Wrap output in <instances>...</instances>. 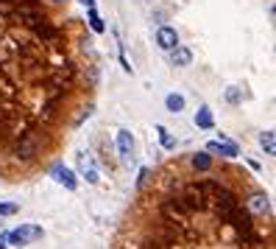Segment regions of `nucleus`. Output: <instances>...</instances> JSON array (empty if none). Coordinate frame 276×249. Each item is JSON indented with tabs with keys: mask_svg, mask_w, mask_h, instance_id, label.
Wrapping results in <instances>:
<instances>
[{
	"mask_svg": "<svg viewBox=\"0 0 276 249\" xmlns=\"http://www.w3.org/2000/svg\"><path fill=\"white\" fill-rule=\"evenodd\" d=\"M90 54L78 20L56 23L45 0H0V134L14 137V157L36 154L34 123L59 112L84 70L95 73Z\"/></svg>",
	"mask_w": 276,
	"mask_h": 249,
	"instance_id": "nucleus-1",
	"label": "nucleus"
},
{
	"mask_svg": "<svg viewBox=\"0 0 276 249\" xmlns=\"http://www.w3.org/2000/svg\"><path fill=\"white\" fill-rule=\"evenodd\" d=\"M45 232H42V227H36V224H20L17 230H12V232H6V243H12V246H28V243H34V241H39Z\"/></svg>",
	"mask_w": 276,
	"mask_h": 249,
	"instance_id": "nucleus-2",
	"label": "nucleus"
},
{
	"mask_svg": "<svg viewBox=\"0 0 276 249\" xmlns=\"http://www.w3.org/2000/svg\"><path fill=\"white\" fill-rule=\"evenodd\" d=\"M156 45H159L162 51H173L176 45H179V34H176V28L162 25V28L156 31Z\"/></svg>",
	"mask_w": 276,
	"mask_h": 249,
	"instance_id": "nucleus-3",
	"label": "nucleus"
},
{
	"mask_svg": "<svg viewBox=\"0 0 276 249\" xmlns=\"http://www.w3.org/2000/svg\"><path fill=\"white\" fill-rule=\"evenodd\" d=\"M246 210L248 213H257V216H265V213H270V199L265 193H251L248 196V202H246Z\"/></svg>",
	"mask_w": 276,
	"mask_h": 249,
	"instance_id": "nucleus-4",
	"label": "nucleus"
},
{
	"mask_svg": "<svg viewBox=\"0 0 276 249\" xmlns=\"http://www.w3.org/2000/svg\"><path fill=\"white\" fill-rule=\"evenodd\" d=\"M117 152H120V160H131V152H134V134L128 129H120L117 132Z\"/></svg>",
	"mask_w": 276,
	"mask_h": 249,
	"instance_id": "nucleus-5",
	"label": "nucleus"
},
{
	"mask_svg": "<svg viewBox=\"0 0 276 249\" xmlns=\"http://www.w3.org/2000/svg\"><path fill=\"white\" fill-rule=\"evenodd\" d=\"M53 179H56L59 185H64L67 190H76V188H78L76 174H73L70 168H64V165H56V168H53Z\"/></svg>",
	"mask_w": 276,
	"mask_h": 249,
	"instance_id": "nucleus-6",
	"label": "nucleus"
},
{
	"mask_svg": "<svg viewBox=\"0 0 276 249\" xmlns=\"http://www.w3.org/2000/svg\"><path fill=\"white\" fill-rule=\"evenodd\" d=\"M170 62H173L176 67H190L192 62V51L184 48V45H176L173 51H170Z\"/></svg>",
	"mask_w": 276,
	"mask_h": 249,
	"instance_id": "nucleus-7",
	"label": "nucleus"
},
{
	"mask_svg": "<svg viewBox=\"0 0 276 249\" xmlns=\"http://www.w3.org/2000/svg\"><path fill=\"white\" fill-rule=\"evenodd\" d=\"M206 152H210V154H221V157H237V146H234V143H221V140L210 143Z\"/></svg>",
	"mask_w": 276,
	"mask_h": 249,
	"instance_id": "nucleus-8",
	"label": "nucleus"
},
{
	"mask_svg": "<svg viewBox=\"0 0 276 249\" xmlns=\"http://www.w3.org/2000/svg\"><path fill=\"white\" fill-rule=\"evenodd\" d=\"M190 163H192V168H195V171H204V174H206V171L212 168V160H210V152L192 154V160H190Z\"/></svg>",
	"mask_w": 276,
	"mask_h": 249,
	"instance_id": "nucleus-9",
	"label": "nucleus"
},
{
	"mask_svg": "<svg viewBox=\"0 0 276 249\" xmlns=\"http://www.w3.org/2000/svg\"><path fill=\"white\" fill-rule=\"evenodd\" d=\"M195 126H198V129H212V112H210V107H201V110L195 112Z\"/></svg>",
	"mask_w": 276,
	"mask_h": 249,
	"instance_id": "nucleus-10",
	"label": "nucleus"
},
{
	"mask_svg": "<svg viewBox=\"0 0 276 249\" xmlns=\"http://www.w3.org/2000/svg\"><path fill=\"white\" fill-rule=\"evenodd\" d=\"M81 171H84L87 182H98V171H95V163H92L90 157H84V154H81Z\"/></svg>",
	"mask_w": 276,
	"mask_h": 249,
	"instance_id": "nucleus-11",
	"label": "nucleus"
},
{
	"mask_svg": "<svg viewBox=\"0 0 276 249\" xmlns=\"http://www.w3.org/2000/svg\"><path fill=\"white\" fill-rule=\"evenodd\" d=\"M165 107H168L170 112H181L184 110V98H181L179 92H170V95L165 98Z\"/></svg>",
	"mask_w": 276,
	"mask_h": 249,
	"instance_id": "nucleus-12",
	"label": "nucleus"
},
{
	"mask_svg": "<svg viewBox=\"0 0 276 249\" xmlns=\"http://www.w3.org/2000/svg\"><path fill=\"white\" fill-rule=\"evenodd\" d=\"M259 146H262V152L268 154V157H273V152H276V143H273V132H265L262 137H259Z\"/></svg>",
	"mask_w": 276,
	"mask_h": 249,
	"instance_id": "nucleus-13",
	"label": "nucleus"
},
{
	"mask_svg": "<svg viewBox=\"0 0 276 249\" xmlns=\"http://www.w3.org/2000/svg\"><path fill=\"white\" fill-rule=\"evenodd\" d=\"M90 28L95 31V34H103V31H106V25H103V20L98 17L95 9H90Z\"/></svg>",
	"mask_w": 276,
	"mask_h": 249,
	"instance_id": "nucleus-14",
	"label": "nucleus"
},
{
	"mask_svg": "<svg viewBox=\"0 0 276 249\" xmlns=\"http://www.w3.org/2000/svg\"><path fill=\"white\" fill-rule=\"evenodd\" d=\"M156 132H159V140H162V146L168 148V152H170V148H176V140H173V137H170V134H168V129H165V126H159V129H156Z\"/></svg>",
	"mask_w": 276,
	"mask_h": 249,
	"instance_id": "nucleus-15",
	"label": "nucleus"
},
{
	"mask_svg": "<svg viewBox=\"0 0 276 249\" xmlns=\"http://www.w3.org/2000/svg\"><path fill=\"white\" fill-rule=\"evenodd\" d=\"M20 210V205H12V202H0V216H14Z\"/></svg>",
	"mask_w": 276,
	"mask_h": 249,
	"instance_id": "nucleus-16",
	"label": "nucleus"
},
{
	"mask_svg": "<svg viewBox=\"0 0 276 249\" xmlns=\"http://www.w3.org/2000/svg\"><path fill=\"white\" fill-rule=\"evenodd\" d=\"M226 98H229L232 104H237V101H240V92H237V87H232V90L226 92Z\"/></svg>",
	"mask_w": 276,
	"mask_h": 249,
	"instance_id": "nucleus-17",
	"label": "nucleus"
},
{
	"mask_svg": "<svg viewBox=\"0 0 276 249\" xmlns=\"http://www.w3.org/2000/svg\"><path fill=\"white\" fill-rule=\"evenodd\" d=\"M81 3H84L87 9H95V0H81Z\"/></svg>",
	"mask_w": 276,
	"mask_h": 249,
	"instance_id": "nucleus-18",
	"label": "nucleus"
}]
</instances>
